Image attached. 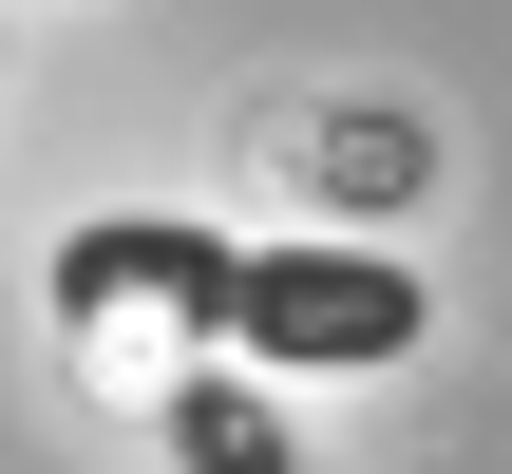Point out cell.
Returning a JSON list of instances; mask_svg holds the SVG:
<instances>
[{"mask_svg":"<svg viewBox=\"0 0 512 474\" xmlns=\"http://www.w3.org/2000/svg\"><path fill=\"white\" fill-rule=\"evenodd\" d=\"M171 456H190V474H285V437H266L247 399H209V380H190V399H171Z\"/></svg>","mask_w":512,"mask_h":474,"instance_id":"3957f363","label":"cell"},{"mask_svg":"<svg viewBox=\"0 0 512 474\" xmlns=\"http://www.w3.org/2000/svg\"><path fill=\"white\" fill-rule=\"evenodd\" d=\"M418 323H437V285L399 247H247V285H228V342L266 380H380V361H418Z\"/></svg>","mask_w":512,"mask_h":474,"instance_id":"6da1fadb","label":"cell"},{"mask_svg":"<svg viewBox=\"0 0 512 474\" xmlns=\"http://www.w3.org/2000/svg\"><path fill=\"white\" fill-rule=\"evenodd\" d=\"M228 285H247V247L190 228V209H95V228L57 247V304H76V323H133V304H152V323H209V342H228Z\"/></svg>","mask_w":512,"mask_h":474,"instance_id":"7a4b0ae2","label":"cell"}]
</instances>
